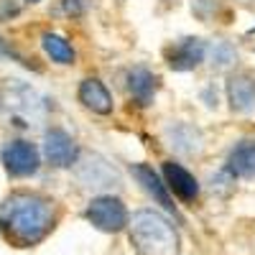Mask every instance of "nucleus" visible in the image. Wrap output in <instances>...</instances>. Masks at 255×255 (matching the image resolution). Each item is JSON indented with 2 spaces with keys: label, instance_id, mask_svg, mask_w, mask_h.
<instances>
[{
  "label": "nucleus",
  "instance_id": "1",
  "mask_svg": "<svg viewBox=\"0 0 255 255\" xmlns=\"http://www.w3.org/2000/svg\"><path fill=\"white\" fill-rule=\"evenodd\" d=\"M56 204L36 191H13L0 204V232L15 248H33L56 227Z\"/></svg>",
  "mask_w": 255,
  "mask_h": 255
},
{
  "label": "nucleus",
  "instance_id": "2",
  "mask_svg": "<svg viewBox=\"0 0 255 255\" xmlns=\"http://www.w3.org/2000/svg\"><path fill=\"white\" fill-rule=\"evenodd\" d=\"M138 255H179V235L171 222L153 209H140L128 220Z\"/></svg>",
  "mask_w": 255,
  "mask_h": 255
},
{
  "label": "nucleus",
  "instance_id": "3",
  "mask_svg": "<svg viewBox=\"0 0 255 255\" xmlns=\"http://www.w3.org/2000/svg\"><path fill=\"white\" fill-rule=\"evenodd\" d=\"M87 220L102 232H120L128 225V209L118 197H97L87 207Z\"/></svg>",
  "mask_w": 255,
  "mask_h": 255
},
{
  "label": "nucleus",
  "instance_id": "4",
  "mask_svg": "<svg viewBox=\"0 0 255 255\" xmlns=\"http://www.w3.org/2000/svg\"><path fill=\"white\" fill-rule=\"evenodd\" d=\"M0 158H3V166L10 176H31L38 171V151L36 145L28 140H8L0 151Z\"/></svg>",
  "mask_w": 255,
  "mask_h": 255
},
{
  "label": "nucleus",
  "instance_id": "5",
  "mask_svg": "<svg viewBox=\"0 0 255 255\" xmlns=\"http://www.w3.org/2000/svg\"><path fill=\"white\" fill-rule=\"evenodd\" d=\"M44 156L56 168H69L79 158V148H77L74 138L67 130H61V128H51V130L44 135Z\"/></svg>",
  "mask_w": 255,
  "mask_h": 255
},
{
  "label": "nucleus",
  "instance_id": "6",
  "mask_svg": "<svg viewBox=\"0 0 255 255\" xmlns=\"http://www.w3.org/2000/svg\"><path fill=\"white\" fill-rule=\"evenodd\" d=\"M207 59V46L204 41L199 38H181L176 41L174 46L166 49V61L174 72H189V69H197L199 64Z\"/></svg>",
  "mask_w": 255,
  "mask_h": 255
},
{
  "label": "nucleus",
  "instance_id": "7",
  "mask_svg": "<svg viewBox=\"0 0 255 255\" xmlns=\"http://www.w3.org/2000/svg\"><path fill=\"white\" fill-rule=\"evenodd\" d=\"M227 100L230 108L238 113H250L255 108V74L235 72L227 79Z\"/></svg>",
  "mask_w": 255,
  "mask_h": 255
},
{
  "label": "nucleus",
  "instance_id": "8",
  "mask_svg": "<svg viewBox=\"0 0 255 255\" xmlns=\"http://www.w3.org/2000/svg\"><path fill=\"white\" fill-rule=\"evenodd\" d=\"M158 92V77L148 69V67H133L128 72V95L133 97L135 105L148 108Z\"/></svg>",
  "mask_w": 255,
  "mask_h": 255
},
{
  "label": "nucleus",
  "instance_id": "9",
  "mask_svg": "<svg viewBox=\"0 0 255 255\" xmlns=\"http://www.w3.org/2000/svg\"><path fill=\"white\" fill-rule=\"evenodd\" d=\"M163 179H166V189H171L181 202H194V199L199 197V184H197V179L191 176L181 163L166 161V163H163Z\"/></svg>",
  "mask_w": 255,
  "mask_h": 255
},
{
  "label": "nucleus",
  "instance_id": "10",
  "mask_svg": "<svg viewBox=\"0 0 255 255\" xmlns=\"http://www.w3.org/2000/svg\"><path fill=\"white\" fill-rule=\"evenodd\" d=\"M77 179L84 184V186H92V189H105V186H110L113 181H118V174H115V168L100 158V156H87L79 168H77Z\"/></svg>",
  "mask_w": 255,
  "mask_h": 255
},
{
  "label": "nucleus",
  "instance_id": "11",
  "mask_svg": "<svg viewBox=\"0 0 255 255\" xmlns=\"http://www.w3.org/2000/svg\"><path fill=\"white\" fill-rule=\"evenodd\" d=\"M166 140L181 156H194V153L202 151V133L194 125H186V123L168 125L166 128Z\"/></svg>",
  "mask_w": 255,
  "mask_h": 255
},
{
  "label": "nucleus",
  "instance_id": "12",
  "mask_svg": "<svg viewBox=\"0 0 255 255\" xmlns=\"http://www.w3.org/2000/svg\"><path fill=\"white\" fill-rule=\"evenodd\" d=\"M79 102H82L87 110L97 113V115L113 113V97H110L108 87H105L100 79H95V77L84 79V82L79 84Z\"/></svg>",
  "mask_w": 255,
  "mask_h": 255
},
{
  "label": "nucleus",
  "instance_id": "13",
  "mask_svg": "<svg viewBox=\"0 0 255 255\" xmlns=\"http://www.w3.org/2000/svg\"><path fill=\"white\" fill-rule=\"evenodd\" d=\"M227 174L253 179L255 176V140H240L227 156Z\"/></svg>",
  "mask_w": 255,
  "mask_h": 255
},
{
  "label": "nucleus",
  "instance_id": "14",
  "mask_svg": "<svg viewBox=\"0 0 255 255\" xmlns=\"http://www.w3.org/2000/svg\"><path fill=\"white\" fill-rule=\"evenodd\" d=\"M133 176L138 179V184L151 194L161 207H166L168 212H176V207H174V199L168 197V189H166V184H161V179H158V174L153 171L151 166H145V163H138V166H133Z\"/></svg>",
  "mask_w": 255,
  "mask_h": 255
},
{
  "label": "nucleus",
  "instance_id": "15",
  "mask_svg": "<svg viewBox=\"0 0 255 255\" xmlns=\"http://www.w3.org/2000/svg\"><path fill=\"white\" fill-rule=\"evenodd\" d=\"M41 44H44V51L51 56V61H56V64H74L77 54H74V49H72V44L67 38H61L56 33H44L41 36Z\"/></svg>",
  "mask_w": 255,
  "mask_h": 255
},
{
  "label": "nucleus",
  "instance_id": "16",
  "mask_svg": "<svg viewBox=\"0 0 255 255\" xmlns=\"http://www.w3.org/2000/svg\"><path fill=\"white\" fill-rule=\"evenodd\" d=\"M207 54H209V61L215 69H230L238 64V51L230 41H215V44L207 49Z\"/></svg>",
  "mask_w": 255,
  "mask_h": 255
},
{
  "label": "nucleus",
  "instance_id": "17",
  "mask_svg": "<svg viewBox=\"0 0 255 255\" xmlns=\"http://www.w3.org/2000/svg\"><path fill=\"white\" fill-rule=\"evenodd\" d=\"M222 5V0H191V10H194L202 20H209Z\"/></svg>",
  "mask_w": 255,
  "mask_h": 255
},
{
  "label": "nucleus",
  "instance_id": "18",
  "mask_svg": "<svg viewBox=\"0 0 255 255\" xmlns=\"http://www.w3.org/2000/svg\"><path fill=\"white\" fill-rule=\"evenodd\" d=\"M61 5H64V13L72 15V18H79L84 13V8H87L84 0H61Z\"/></svg>",
  "mask_w": 255,
  "mask_h": 255
},
{
  "label": "nucleus",
  "instance_id": "19",
  "mask_svg": "<svg viewBox=\"0 0 255 255\" xmlns=\"http://www.w3.org/2000/svg\"><path fill=\"white\" fill-rule=\"evenodd\" d=\"M0 56H10V59H15V61H23V56H20L10 44H5L3 38H0ZM23 64H26V61H23Z\"/></svg>",
  "mask_w": 255,
  "mask_h": 255
},
{
  "label": "nucleus",
  "instance_id": "20",
  "mask_svg": "<svg viewBox=\"0 0 255 255\" xmlns=\"http://www.w3.org/2000/svg\"><path fill=\"white\" fill-rule=\"evenodd\" d=\"M240 3H253V0H240Z\"/></svg>",
  "mask_w": 255,
  "mask_h": 255
},
{
  "label": "nucleus",
  "instance_id": "21",
  "mask_svg": "<svg viewBox=\"0 0 255 255\" xmlns=\"http://www.w3.org/2000/svg\"><path fill=\"white\" fill-rule=\"evenodd\" d=\"M28 3H38V0H28Z\"/></svg>",
  "mask_w": 255,
  "mask_h": 255
}]
</instances>
